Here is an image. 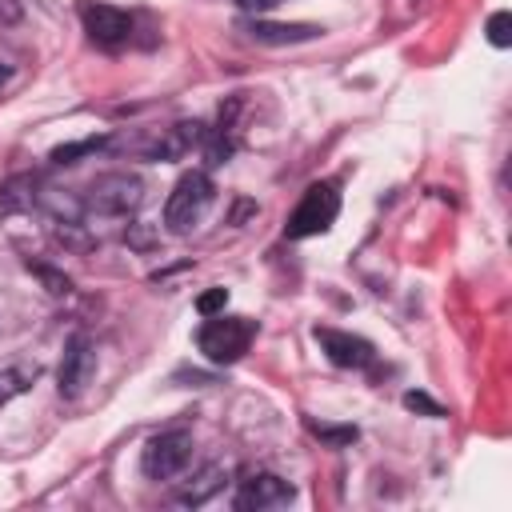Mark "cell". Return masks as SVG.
<instances>
[{
	"instance_id": "obj_9",
	"label": "cell",
	"mask_w": 512,
	"mask_h": 512,
	"mask_svg": "<svg viewBox=\"0 0 512 512\" xmlns=\"http://www.w3.org/2000/svg\"><path fill=\"white\" fill-rule=\"evenodd\" d=\"M312 336L336 368H368L372 356H376L364 336H352V332H340V328H316Z\"/></svg>"
},
{
	"instance_id": "obj_6",
	"label": "cell",
	"mask_w": 512,
	"mask_h": 512,
	"mask_svg": "<svg viewBox=\"0 0 512 512\" xmlns=\"http://www.w3.org/2000/svg\"><path fill=\"white\" fill-rule=\"evenodd\" d=\"M92 376H96V348H92L88 336L76 332V336L64 344V360H60V372H56V388H60L64 400H76V396L92 384Z\"/></svg>"
},
{
	"instance_id": "obj_8",
	"label": "cell",
	"mask_w": 512,
	"mask_h": 512,
	"mask_svg": "<svg viewBox=\"0 0 512 512\" xmlns=\"http://www.w3.org/2000/svg\"><path fill=\"white\" fill-rule=\"evenodd\" d=\"M292 484L288 480H280L276 472H256V476H248L244 484H240V492H236V508L240 512H264V508H284V504H292Z\"/></svg>"
},
{
	"instance_id": "obj_15",
	"label": "cell",
	"mask_w": 512,
	"mask_h": 512,
	"mask_svg": "<svg viewBox=\"0 0 512 512\" xmlns=\"http://www.w3.org/2000/svg\"><path fill=\"white\" fill-rule=\"evenodd\" d=\"M308 428H312V436H320V440L332 444V448L356 440V428H352V424H308Z\"/></svg>"
},
{
	"instance_id": "obj_4",
	"label": "cell",
	"mask_w": 512,
	"mask_h": 512,
	"mask_svg": "<svg viewBox=\"0 0 512 512\" xmlns=\"http://www.w3.org/2000/svg\"><path fill=\"white\" fill-rule=\"evenodd\" d=\"M336 212H340V192H336L332 184H308V188H304V196H300V204L292 208V216H288V228H284V232H288L292 240L320 236V232H328V228H332Z\"/></svg>"
},
{
	"instance_id": "obj_11",
	"label": "cell",
	"mask_w": 512,
	"mask_h": 512,
	"mask_svg": "<svg viewBox=\"0 0 512 512\" xmlns=\"http://www.w3.org/2000/svg\"><path fill=\"white\" fill-rule=\"evenodd\" d=\"M248 36L256 44H296V40H316L320 28L316 24H272V20H252Z\"/></svg>"
},
{
	"instance_id": "obj_18",
	"label": "cell",
	"mask_w": 512,
	"mask_h": 512,
	"mask_svg": "<svg viewBox=\"0 0 512 512\" xmlns=\"http://www.w3.org/2000/svg\"><path fill=\"white\" fill-rule=\"evenodd\" d=\"M224 304H228V288H208V292L196 296V312L200 316H216V312H224Z\"/></svg>"
},
{
	"instance_id": "obj_10",
	"label": "cell",
	"mask_w": 512,
	"mask_h": 512,
	"mask_svg": "<svg viewBox=\"0 0 512 512\" xmlns=\"http://www.w3.org/2000/svg\"><path fill=\"white\" fill-rule=\"evenodd\" d=\"M204 136H208V128H204L200 120H176V124L164 128V136L156 140L152 156H156V160H180V156H188L192 148H200Z\"/></svg>"
},
{
	"instance_id": "obj_2",
	"label": "cell",
	"mask_w": 512,
	"mask_h": 512,
	"mask_svg": "<svg viewBox=\"0 0 512 512\" xmlns=\"http://www.w3.org/2000/svg\"><path fill=\"white\" fill-rule=\"evenodd\" d=\"M212 200H216L212 176H208V172H184V176L172 184L168 200H164V224H168V232H176V236L192 232V228L200 224V216L208 212Z\"/></svg>"
},
{
	"instance_id": "obj_3",
	"label": "cell",
	"mask_w": 512,
	"mask_h": 512,
	"mask_svg": "<svg viewBox=\"0 0 512 512\" xmlns=\"http://www.w3.org/2000/svg\"><path fill=\"white\" fill-rule=\"evenodd\" d=\"M252 340H256V320H248V316H224V312L208 316L204 328L196 332V348L212 364H236L248 352Z\"/></svg>"
},
{
	"instance_id": "obj_16",
	"label": "cell",
	"mask_w": 512,
	"mask_h": 512,
	"mask_svg": "<svg viewBox=\"0 0 512 512\" xmlns=\"http://www.w3.org/2000/svg\"><path fill=\"white\" fill-rule=\"evenodd\" d=\"M488 44L492 48H508L512 44V16L508 12H492L488 16Z\"/></svg>"
},
{
	"instance_id": "obj_13",
	"label": "cell",
	"mask_w": 512,
	"mask_h": 512,
	"mask_svg": "<svg viewBox=\"0 0 512 512\" xmlns=\"http://www.w3.org/2000/svg\"><path fill=\"white\" fill-rule=\"evenodd\" d=\"M32 380H36V368H4V372H0V408H4L12 396L28 392Z\"/></svg>"
},
{
	"instance_id": "obj_14",
	"label": "cell",
	"mask_w": 512,
	"mask_h": 512,
	"mask_svg": "<svg viewBox=\"0 0 512 512\" xmlns=\"http://www.w3.org/2000/svg\"><path fill=\"white\" fill-rule=\"evenodd\" d=\"M104 148V136H88V140H76V144H60L52 148V164H76L80 156H92Z\"/></svg>"
},
{
	"instance_id": "obj_21",
	"label": "cell",
	"mask_w": 512,
	"mask_h": 512,
	"mask_svg": "<svg viewBox=\"0 0 512 512\" xmlns=\"http://www.w3.org/2000/svg\"><path fill=\"white\" fill-rule=\"evenodd\" d=\"M0 16H4V20H16V16H20V8H16L12 0H0Z\"/></svg>"
},
{
	"instance_id": "obj_5",
	"label": "cell",
	"mask_w": 512,
	"mask_h": 512,
	"mask_svg": "<svg viewBox=\"0 0 512 512\" xmlns=\"http://www.w3.org/2000/svg\"><path fill=\"white\" fill-rule=\"evenodd\" d=\"M188 460H192V436L184 428H168V432L152 436L140 452V468L148 480H172L188 468Z\"/></svg>"
},
{
	"instance_id": "obj_17",
	"label": "cell",
	"mask_w": 512,
	"mask_h": 512,
	"mask_svg": "<svg viewBox=\"0 0 512 512\" xmlns=\"http://www.w3.org/2000/svg\"><path fill=\"white\" fill-rule=\"evenodd\" d=\"M28 268H32V272H36V276L44 280V288H48L52 296H64V292L72 288V280H68L64 272H56V268H48V264H28Z\"/></svg>"
},
{
	"instance_id": "obj_22",
	"label": "cell",
	"mask_w": 512,
	"mask_h": 512,
	"mask_svg": "<svg viewBox=\"0 0 512 512\" xmlns=\"http://www.w3.org/2000/svg\"><path fill=\"white\" fill-rule=\"evenodd\" d=\"M4 80H8V68H4V64H0V84H4Z\"/></svg>"
},
{
	"instance_id": "obj_20",
	"label": "cell",
	"mask_w": 512,
	"mask_h": 512,
	"mask_svg": "<svg viewBox=\"0 0 512 512\" xmlns=\"http://www.w3.org/2000/svg\"><path fill=\"white\" fill-rule=\"evenodd\" d=\"M276 4H284V0H236L240 12H256V16H260V12H272Z\"/></svg>"
},
{
	"instance_id": "obj_12",
	"label": "cell",
	"mask_w": 512,
	"mask_h": 512,
	"mask_svg": "<svg viewBox=\"0 0 512 512\" xmlns=\"http://www.w3.org/2000/svg\"><path fill=\"white\" fill-rule=\"evenodd\" d=\"M224 480H228V468H224V464H204V468H200V472H196V476L176 492V500L196 508V504L212 500V496L224 488Z\"/></svg>"
},
{
	"instance_id": "obj_1",
	"label": "cell",
	"mask_w": 512,
	"mask_h": 512,
	"mask_svg": "<svg viewBox=\"0 0 512 512\" xmlns=\"http://www.w3.org/2000/svg\"><path fill=\"white\" fill-rule=\"evenodd\" d=\"M144 200V184L132 172H104L84 192V220H128Z\"/></svg>"
},
{
	"instance_id": "obj_19",
	"label": "cell",
	"mask_w": 512,
	"mask_h": 512,
	"mask_svg": "<svg viewBox=\"0 0 512 512\" xmlns=\"http://www.w3.org/2000/svg\"><path fill=\"white\" fill-rule=\"evenodd\" d=\"M404 408L424 412V416H444V404H436L428 392H404Z\"/></svg>"
},
{
	"instance_id": "obj_7",
	"label": "cell",
	"mask_w": 512,
	"mask_h": 512,
	"mask_svg": "<svg viewBox=\"0 0 512 512\" xmlns=\"http://www.w3.org/2000/svg\"><path fill=\"white\" fill-rule=\"evenodd\" d=\"M80 20H84L88 40L100 44V48H120V44H128V36H132V16H128L124 8H112V4L84 0V4H80Z\"/></svg>"
}]
</instances>
